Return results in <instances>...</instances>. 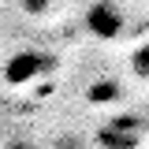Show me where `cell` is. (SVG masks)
Masks as SVG:
<instances>
[{"mask_svg":"<svg viewBox=\"0 0 149 149\" xmlns=\"http://www.w3.org/2000/svg\"><path fill=\"white\" fill-rule=\"evenodd\" d=\"M90 97H93V101H101V97L108 101V97H116V86H112V82H108V86H97V90H93Z\"/></svg>","mask_w":149,"mask_h":149,"instance_id":"277c9868","label":"cell"},{"mask_svg":"<svg viewBox=\"0 0 149 149\" xmlns=\"http://www.w3.org/2000/svg\"><path fill=\"white\" fill-rule=\"evenodd\" d=\"M41 71H49V56L45 52H15L8 60V67H4V82L8 86H26Z\"/></svg>","mask_w":149,"mask_h":149,"instance_id":"7a4b0ae2","label":"cell"},{"mask_svg":"<svg viewBox=\"0 0 149 149\" xmlns=\"http://www.w3.org/2000/svg\"><path fill=\"white\" fill-rule=\"evenodd\" d=\"M130 71L138 74V78H149V41H146L134 56H130Z\"/></svg>","mask_w":149,"mask_h":149,"instance_id":"3957f363","label":"cell"},{"mask_svg":"<svg viewBox=\"0 0 149 149\" xmlns=\"http://www.w3.org/2000/svg\"><path fill=\"white\" fill-rule=\"evenodd\" d=\"M22 8H26V11H45L49 0H22Z\"/></svg>","mask_w":149,"mask_h":149,"instance_id":"5b68a950","label":"cell"},{"mask_svg":"<svg viewBox=\"0 0 149 149\" xmlns=\"http://www.w3.org/2000/svg\"><path fill=\"white\" fill-rule=\"evenodd\" d=\"M4 149H34V146H26V142H8Z\"/></svg>","mask_w":149,"mask_h":149,"instance_id":"8992f818","label":"cell"},{"mask_svg":"<svg viewBox=\"0 0 149 149\" xmlns=\"http://www.w3.org/2000/svg\"><path fill=\"white\" fill-rule=\"evenodd\" d=\"M127 26V15L116 0H93L90 11H86V30L93 37H119Z\"/></svg>","mask_w":149,"mask_h":149,"instance_id":"6da1fadb","label":"cell"}]
</instances>
